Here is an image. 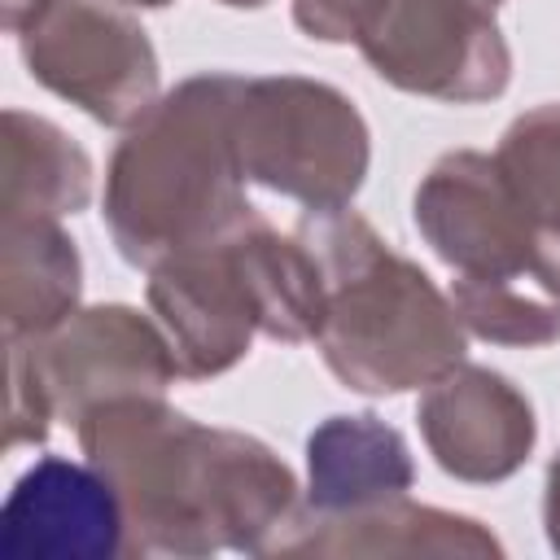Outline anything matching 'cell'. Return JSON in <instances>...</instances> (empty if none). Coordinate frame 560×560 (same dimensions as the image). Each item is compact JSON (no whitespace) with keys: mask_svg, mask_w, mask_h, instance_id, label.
Segmentation results:
<instances>
[{"mask_svg":"<svg viewBox=\"0 0 560 560\" xmlns=\"http://www.w3.org/2000/svg\"><path fill=\"white\" fill-rule=\"evenodd\" d=\"M74 433L79 451L114 481L136 556H271L302 512L293 468L262 438L197 424L166 394L109 398Z\"/></svg>","mask_w":560,"mask_h":560,"instance_id":"cell-1","label":"cell"},{"mask_svg":"<svg viewBox=\"0 0 560 560\" xmlns=\"http://www.w3.org/2000/svg\"><path fill=\"white\" fill-rule=\"evenodd\" d=\"M241 79L228 70L192 74L122 131L101 197L122 262L149 271L171 254L232 236L258 214L232 140Z\"/></svg>","mask_w":560,"mask_h":560,"instance_id":"cell-2","label":"cell"},{"mask_svg":"<svg viewBox=\"0 0 560 560\" xmlns=\"http://www.w3.org/2000/svg\"><path fill=\"white\" fill-rule=\"evenodd\" d=\"M298 236L324 271L319 359L354 394L424 389L468 354V328L429 271L402 258L359 210H306Z\"/></svg>","mask_w":560,"mask_h":560,"instance_id":"cell-3","label":"cell"},{"mask_svg":"<svg viewBox=\"0 0 560 560\" xmlns=\"http://www.w3.org/2000/svg\"><path fill=\"white\" fill-rule=\"evenodd\" d=\"M232 140L245 184L280 192L302 210L350 206L372 162V131L359 105L306 74L241 79Z\"/></svg>","mask_w":560,"mask_h":560,"instance_id":"cell-4","label":"cell"},{"mask_svg":"<svg viewBox=\"0 0 560 560\" xmlns=\"http://www.w3.org/2000/svg\"><path fill=\"white\" fill-rule=\"evenodd\" d=\"M4 26L35 83L105 127H131L162 96L140 18L118 0H9Z\"/></svg>","mask_w":560,"mask_h":560,"instance_id":"cell-5","label":"cell"},{"mask_svg":"<svg viewBox=\"0 0 560 560\" xmlns=\"http://www.w3.org/2000/svg\"><path fill=\"white\" fill-rule=\"evenodd\" d=\"M411 223L451 267V289H494L560 276V241L534 223L494 153H442L416 184Z\"/></svg>","mask_w":560,"mask_h":560,"instance_id":"cell-6","label":"cell"},{"mask_svg":"<svg viewBox=\"0 0 560 560\" xmlns=\"http://www.w3.org/2000/svg\"><path fill=\"white\" fill-rule=\"evenodd\" d=\"M354 48L389 88L446 105H481L512 83V48L486 0H385Z\"/></svg>","mask_w":560,"mask_h":560,"instance_id":"cell-7","label":"cell"},{"mask_svg":"<svg viewBox=\"0 0 560 560\" xmlns=\"http://www.w3.org/2000/svg\"><path fill=\"white\" fill-rule=\"evenodd\" d=\"M44 381L52 416L79 424L92 407L122 394H166L179 381L162 324L136 306H79L39 337L18 341Z\"/></svg>","mask_w":560,"mask_h":560,"instance_id":"cell-8","label":"cell"},{"mask_svg":"<svg viewBox=\"0 0 560 560\" xmlns=\"http://www.w3.org/2000/svg\"><path fill=\"white\" fill-rule=\"evenodd\" d=\"M416 424L433 464L468 486L516 477L538 442L534 402L503 372L468 359L424 385Z\"/></svg>","mask_w":560,"mask_h":560,"instance_id":"cell-9","label":"cell"},{"mask_svg":"<svg viewBox=\"0 0 560 560\" xmlns=\"http://www.w3.org/2000/svg\"><path fill=\"white\" fill-rule=\"evenodd\" d=\"M149 311L162 324L184 381L232 372L258 337L249 284L236 262L232 236L149 267Z\"/></svg>","mask_w":560,"mask_h":560,"instance_id":"cell-10","label":"cell"},{"mask_svg":"<svg viewBox=\"0 0 560 560\" xmlns=\"http://www.w3.org/2000/svg\"><path fill=\"white\" fill-rule=\"evenodd\" d=\"M127 551V512L114 481L83 455H44L0 508L4 560H114Z\"/></svg>","mask_w":560,"mask_h":560,"instance_id":"cell-11","label":"cell"},{"mask_svg":"<svg viewBox=\"0 0 560 560\" xmlns=\"http://www.w3.org/2000/svg\"><path fill=\"white\" fill-rule=\"evenodd\" d=\"M271 556H376V560H486L503 556V542L477 516L411 503L407 494L354 508L311 512L302 508L280 534Z\"/></svg>","mask_w":560,"mask_h":560,"instance_id":"cell-12","label":"cell"},{"mask_svg":"<svg viewBox=\"0 0 560 560\" xmlns=\"http://www.w3.org/2000/svg\"><path fill=\"white\" fill-rule=\"evenodd\" d=\"M416 459L407 438L372 411L328 416L306 438V499L311 512H354L407 494Z\"/></svg>","mask_w":560,"mask_h":560,"instance_id":"cell-13","label":"cell"},{"mask_svg":"<svg viewBox=\"0 0 560 560\" xmlns=\"http://www.w3.org/2000/svg\"><path fill=\"white\" fill-rule=\"evenodd\" d=\"M83 258L61 219H4L0 228V315L4 341L39 337L79 311Z\"/></svg>","mask_w":560,"mask_h":560,"instance_id":"cell-14","label":"cell"},{"mask_svg":"<svg viewBox=\"0 0 560 560\" xmlns=\"http://www.w3.org/2000/svg\"><path fill=\"white\" fill-rule=\"evenodd\" d=\"M232 249L249 284L258 337L284 346L315 341L324 315V271L306 241L298 232L280 236L262 214H254L232 232Z\"/></svg>","mask_w":560,"mask_h":560,"instance_id":"cell-15","label":"cell"},{"mask_svg":"<svg viewBox=\"0 0 560 560\" xmlns=\"http://www.w3.org/2000/svg\"><path fill=\"white\" fill-rule=\"evenodd\" d=\"M92 201V158L52 118L4 109V219H66Z\"/></svg>","mask_w":560,"mask_h":560,"instance_id":"cell-16","label":"cell"},{"mask_svg":"<svg viewBox=\"0 0 560 560\" xmlns=\"http://www.w3.org/2000/svg\"><path fill=\"white\" fill-rule=\"evenodd\" d=\"M494 162L534 223L560 241V101L516 114L499 136Z\"/></svg>","mask_w":560,"mask_h":560,"instance_id":"cell-17","label":"cell"},{"mask_svg":"<svg viewBox=\"0 0 560 560\" xmlns=\"http://www.w3.org/2000/svg\"><path fill=\"white\" fill-rule=\"evenodd\" d=\"M52 402L44 394L39 372L31 368L26 350L18 341H9V416H4V446H39L52 429Z\"/></svg>","mask_w":560,"mask_h":560,"instance_id":"cell-18","label":"cell"},{"mask_svg":"<svg viewBox=\"0 0 560 560\" xmlns=\"http://www.w3.org/2000/svg\"><path fill=\"white\" fill-rule=\"evenodd\" d=\"M385 0H293V22L319 44H354Z\"/></svg>","mask_w":560,"mask_h":560,"instance_id":"cell-19","label":"cell"},{"mask_svg":"<svg viewBox=\"0 0 560 560\" xmlns=\"http://www.w3.org/2000/svg\"><path fill=\"white\" fill-rule=\"evenodd\" d=\"M542 525H547V542L560 556V451L547 464V490H542Z\"/></svg>","mask_w":560,"mask_h":560,"instance_id":"cell-20","label":"cell"},{"mask_svg":"<svg viewBox=\"0 0 560 560\" xmlns=\"http://www.w3.org/2000/svg\"><path fill=\"white\" fill-rule=\"evenodd\" d=\"M219 4H228V9H262L271 0H219Z\"/></svg>","mask_w":560,"mask_h":560,"instance_id":"cell-21","label":"cell"},{"mask_svg":"<svg viewBox=\"0 0 560 560\" xmlns=\"http://www.w3.org/2000/svg\"><path fill=\"white\" fill-rule=\"evenodd\" d=\"M486 4H499V0H486Z\"/></svg>","mask_w":560,"mask_h":560,"instance_id":"cell-22","label":"cell"}]
</instances>
